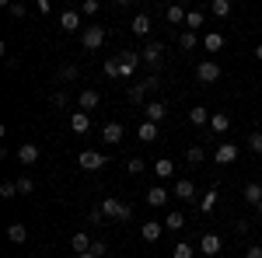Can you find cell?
I'll list each match as a JSON object with an SVG mask.
<instances>
[{
  "instance_id": "6da1fadb",
  "label": "cell",
  "mask_w": 262,
  "mask_h": 258,
  "mask_svg": "<svg viewBox=\"0 0 262 258\" xmlns=\"http://www.w3.org/2000/svg\"><path fill=\"white\" fill-rule=\"evenodd\" d=\"M105 164H108V157L101 150H81L77 154V168H84V171H101Z\"/></svg>"
},
{
  "instance_id": "7a4b0ae2",
  "label": "cell",
  "mask_w": 262,
  "mask_h": 258,
  "mask_svg": "<svg viewBox=\"0 0 262 258\" xmlns=\"http://www.w3.org/2000/svg\"><path fill=\"white\" fill-rule=\"evenodd\" d=\"M81 45L91 49V53L101 49V45H105V28H101V25H88V28L81 32Z\"/></svg>"
},
{
  "instance_id": "3957f363",
  "label": "cell",
  "mask_w": 262,
  "mask_h": 258,
  "mask_svg": "<svg viewBox=\"0 0 262 258\" xmlns=\"http://www.w3.org/2000/svg\"><path fill=\"white\" fill-rule=\"evenodd\" d=\"M101 213H105L108 220H129L133 217V209H129L126 202H119V199H112V196L101 202Z\"/></svg>"
},
{
  "instance_id": "277c9868",
  "label": "cell",
  "mask_w": 262,
  "mask_h": 258,
  "mask_svg": "<svg viewBox=\"0 0 262 258\" xmlns=\"http://www.w3.org/2000/svg\"><path fill=\"white\" fill-rule=\"evenodd\" d=\"M140 56H143V63H147L154 74H158V66H161V60H164V45H161V42H147Z\"/></svg>"
},
{
  "instance_id": "5b68a950",
  "label": "cell",
  "mask_w": 262,
  "mask_h": 258,
  "mask_svg": "<svg viewBox=\"0 0 262 258\" xmlns=\"http://www.w3.org/2000/svg\"><path fill=\"white\" fill-rule=\"evenodd\" d=\"M140 53H133V49H122L119 53V66H122V80H129L133 74H137V66H140Z\"/></svg>"
},
{
  "instance_id": "8992f818",
  "label": "cell",
  "mask_w": 262,
  "mask_h": 258,
  "mask_svg": "<svg viewBox=\"0 0 262 258\" xmlns=\"http://www.w3.org/2000/svg\"><path fill=\"white\" fill-rule=\"evenodd\" d=\"M196 77H200V84H217V80H221V66L213 60H203L200 66H196Z\"/></svg>"
},
{
  "instance_id": "52a82bcc",
  "label": "cell",
  "mask_w": 262,
  "mask_h": 258,
  "mask_svg": "<svg viewBox=\"0 0 262 258\" xmlns=\"http://www.w3.org/2000/svg\"><path fill=\"white\" fill-rule=\"evenodd\" d=\"M221 248H224V241L217 238V234H203V238H200V251H203L206 258L221 255Z\"/></svg>"
},
{
  "instance_id": "ba28073f",
  "label": "cell",
  "mask_w": 262,
  "mask_h": 258,
  "mask_svg": "<svg viewBox=\"0 0 262 258\" xmlns=\"http://www.w3.org/2000/svg\"><path fill=\"white\" fill-rule=\"evenodd\" d=\"M158 133H161V122H150V119H143L140 126H137V136H140L143 143H154V139H158Z\"/></svg>"
},
{
  "instance_id": "9c48e42d",
  "label": "cell",
  "mask_w": 262,
  "mask_h": 258,
  "mask_svg": "<svg viewBox=\"0 0 262 258\" xmlns=\"http://www.w3.org/2000/svg\"><path fill=\"white\" fill-rule=\"evenodd\" d=\"M70 129H74V133H77V136H84V133H88V129H91V115H88V112H84V108H77V112H74V115H70Z\"/></svg>"
},
{
  "instance_id": "30bf717a",
  "label": "cell",
  "mask_w": 262,
  "mask_h": 258,
  "mask_svg": "<svg viewBox=\"0 0 262 258\" xmlns=\"http://www.w3.org/2000/svg\"><path fill=\"white\" fill-rule=\"evenodd\" d=\"M122 136H126V129H122L119 122H105L101 126V139L105 143H122Z\"/></svg>"
},
{
  "instance_id": "8fae6325",
  "label": "cell",
  "mask_w": 262,
  "mask_h": 258,
  "mask_svg": "<svg viewBox=\"0 0 262 258\" xmlns=\"http://www.w3.org/2000/svg\"><path fill=\"white\" fill-rule=\"evenodd\" d=\"M18 160L25 164V168H32V164L39 160V147H35V143H21L18 147Z\"/></svg>"
},
{
  "instance_id": "7c38bea8",
  "label": "cell",
  "mask_w": 262,
  "mask_h": 258,
  "mask_svg": "<svg viewBox=\"0 0 262 258\" xmlns=\"http://www.w3.org/2000/svg\"><path fill=\"white\" fill-rule=\"evenodd\" d=\"M154 175H158L161 181H168L171 175H175V160H171V157H158V160H154Z\"/></svg>"
},
{
  "instance_id": "4fadbf2b",
  "label": "cell",
  "mask_w": 262,
  "mask_h": 258,
  "mask_svg": "<svg viewBox=\"0 0 262 258\" xmlns=\"http://www.w3.org/2000/svg\"><path fill=\"white\" fill-rule=\"evenodd\" d=\"M98 105H101V98H98V91H91V87L77 95V108H84V112H91V108H98Z\"/></svg>"
},
{
  "instance_id": "5bb4252c",
  "label": "cell",
  "mask_w": 262,
  "mask_h": 258,
  "mask_svg": "<svg viewBox=\"0 0 262 258\" xmlns=\"http://www.w3.org/2000/svg\"><path fill=\"white\" fill-rule=\"evenodd\" d=\"M143 112H147V119H150V122H161L164 115H168V105H164V101H147Z\"/></svg>"
},
{
  "instance_id": "9a60e30c",
  "label": "cell",
  "mask_w": 262,
  "mask_h": 258,
  "mask_svg": "<svg viewBox=\"0 0 262 258\" xmlns=\"http://www.w3.org/2000/svg\"><path fill=\"white\" fill-rule=\"evenodd\" d=\"M238 160V147L234 143H221L217 147V164H234Z\"/></svg>"
},
{
  "instance_id": "2e32d148",
  "label": "cell",
  "mask_w": 262,
  "mask_h": 258,
  "mask_svg": "<svg viewBox=\"0 0 262 258\" xmlns=\"http://www.w3.org/2000/svg\"><path fill=\"white\" fill-rule=\"evenodd\" d=\"M164 202H168V189H164V185H154V189L147 192V206H154V209H161Z\"/></svg>"
},
{
  "instance_id": "e0dca14e",
  "label": "cell",
  "mask_w": 262,
  "mask_h": 258,
  "mask_svg": "<svg viewBox=\"0 0 262 258\" xmlns=\"http://www.w3.org/2000/svg\"><path fill=\"white\" fill-rule=\"evenodd\" d=\"M60 28L63 32H77V28H81V14H77V11H63L60 14Z\"/></svg>"
},
{
  "instance_id": "ac0fdd59",
  "label": "cell",
  "mask_w": 262,
  "mask_h": 258,
  "mask_svg": "<svg viewBox=\"0 0 262 258\" xmlns=\"http://www.w3.org/2000/svg\"><path fill=\"white\" fill-rule=\"evenodd\" d=\"M203 49H206V53H221L224 49V35L221 32H206V35H203Z\"/></svg>"
},
{
  "instance_id": "d6986e66",
  "label": "cell",
  "mask_w": 262,
  "mask_h": 258,
  "mask_svg": "<svg viewBox=\"0 0 262 258\" xmlns=\"http://www.w3.org/2000/svg\"><path fill=\"white\" fill-rule=\"evenodd\" d=\"M210 129H213V133H227V129H231V115H227V112H213V115H210Z\"/></svg>"
},
{
  "instance_id": "ffe728a7",
  "label": "cell",
  "mask_w": 262,
  "mask_h": 258,
  "mask_svg": "<svg viewBox=\"0 0 262 258\" xmlns=\"http://www.w3.org/2000/svg\"><path fill=\"white\" fill-rule=\"evenodd\" d=\"M126 95H129V101H133V105H143V98L150 95V87L140 80V84H129V91H126Z\"/></svg>"
},
{
  "instance_id": "44dd1931",
  "label": "cell",
  "mask_w": 262,
  "mask_h": 258,
  "mask_svg": "<svg viewBox=\"0 0 262 258\" xmlns=\"http://www.w3.org/2000/svg\"><path fill=\"white\" fill-rule=\"evenodd\" d=\"M133 35H137V39H147V35H150V18H147V14H137V18H133Z\"/></svg>"
},
{
  "instance_id": "7402d4cb",
  "label": "cell",
  "mask_w": 262,
  "mask_h": 258,
  "mask_svg": "<svg viewBox=\"0 0 262 258\" xmlns=\"http://www.w3.org/2000/svg\"><path fill=\"white\" fill-rule=\"evenodd\" d=\"M189 122H192V126H210V112H206L203 105H192V108H189Z\"/></svg>"
},
{
  "instance_id": "603a6c76",
  "label": "cell",
  "mask_w": 262,
  "mask_h": 258,
  "mask_svg": "<svg viewBox=\"0 0 262 258\" xmlns=\"http://www.w3.org/2000/svg\"><path fill=\"white\" fill-rule=\"evenodd\" d=\"M70 248H74V255H84V251H91V238L77 230V234L70 238Z\"/></svg>"
},
{
  "instance_id": "cb8c5ba5",
  "label": "cell",
  "mask_w": 262,
  "mask_h": 258,
  "mask_svg": "<svg viewBox=\"0 0 262 258\" xmlns=\"http://www.w3.org/2000/svg\"><path fill=\"white\" fill-rule=\"evenodd\" d=\"M245 202H248V206H259V202H262V185H259V181L245 185Z\"/></svg>"
},
{
  "instance_id": "d4e9b609",
  "label": "cell",
  "mask_w": 262,
  "mask_h": 258,
  "mask_svg": "<svg viewBox=\"0 0 262 258\" xmlns=\"http://www.w3.org/2000/svg\"><path fill=\"white\" fill-rule=\"evenodd\" d=\"M171 192H175L179 199H192V196H196V185H192L189 178H182V181H175V189H171Z\"/></svg>"
},
{
  "instance_id": "484cf974",
  "label": "cell",
  "mask_w": 262,
  "mask_h": 258,
  "mask_svg": "<svg viewBox=\"0 0 262 258\" xmlns=\"http://www.w3.org/2000/svg\"><path fill=\"white\" fill-rule=\"evenodd\" d=\"M7 238L14 241V244H25V241H28V227H25V223H11V227H7Z\"/></svg>"
},
{
  "instance_id": "4316f807",
  "label": "cell",
  "mask_w": 262,
  "mask_h": 258,
  "mask_svg": "<svg viewBox=\"0 0 262 258\" xmlns=\"http://www.w3.org/2000/svg\"><path fill=\"white\" fill-rule=\"evenodd\" d=\"M140 234H143V241H158L161 238V223H158V220H147L140 227Z\"/></svg>"
},
{
  "instance_id": "83f0119b",
  "label": "cell",
  "mask_w": 262,
  "mask_h": 258,
  "mask_svg": "<svg viewBox=\"0 0 262 258\" xmlns=\"http://www.w3.org/2000/svg\"><path fill=\"white\" fill-rule=\"evenodd\" d=\"M217 199H221V192H217V185L203 196V202H200V213H213V206H217Z\"/></svg>"
},
{
  "instance_id": "f1b7e54d",
  "label": "cell",
  "mask_w": 262,
  "mask_h": 258,
  "mask_svg": "<svg viewBox=\"0 0 262 258\" xmlns=\"http://www.w3.org/2000/svg\"><path fill=\"white\" fill-rule=\"evenodd\" d=\"M164 21H168V25H182V21H185V7H179V4H171V7L164 11Z\"/></svg>"
},
{
  "instance_id": "f546056e",
  "label": "cell",
  "mask_w": 262,
  "mask_h": 258,
  "mask_svg": "<svg viewBox=\"0 0 262 258\" xmlns=\"http://www.w3.org/2000/svg\"><path fill=\"white\" fill-rule=\"evenodd\" d=\"M164 227H168V230H182V227H185V213H179V209L168 213V217H164Z\"/></svg>"
},
{
  "instance_id": "4dcf8cb0",
  "label": "cell",
  "mask_w": 262,
  "mask_h": 258,
  "mask_svg": "<svg viewBox=\"0 0 262 258\" xmlns=\"http://www.w3.org/2000/svg\"><path fill=\"white\" fill-rule=\"evenodd\" d=\"M171 258H196V248H192L189 241H179L175 251H171Z\"/></svg>"
},
{
  "instance_id": "1f68e13d",
  "label": "cell",
  "mask_w": 262,
  "mask_h": 258,
  "mask_svg": "<svg viewBox=\"0 0 262 258\" xmlns=\"http://www.w3.org/2000/svg\"><path fill=\"white\" fill-rule=\"evenodd\" d=\"M179 45L185 49V53H189V49H196V45H203V42H200V35H196V32H182Z\"/></svg>"
},
{
  "instance_id": "d6a6232c",
  "label": "cell",
  "mask_w": 262,
  "mask_h": 258,
  "mask_svg": "<svg viewBox=\"0 0 262 258\" xmlns=\"http://www.w3.org/2000/svg\"><path fill=\"white\" fill-rule=\"evenodd\" d=\"M203 11H189V14H185V25H189V32H200L203 28Z\"/></svg>"
},
{
  "instance_id": "836d02e7",
  "label": "cell",
  "mask_w": 262,
  "mask_h": 258,
  "mask_svg": "<svg viewBox=\"0 0 262 258\" xmlns=\"http://www.w3.org/2000/svg\"><path fill=\"white\" fill-rule=\"evenodd\" d=\"M105 77H112V80H122V66H119V56H116V60H105Z\"/></svg>"
},
{
  "instance_id": "e575fe53",
  "label": "cell",
  "mask_w": 262,
  "mask_h": 258,
  "mask_svg": "<svg viewBox=\"0 0 262 258\" xmlns=\"http://www.w3.org/2000/svg\"><path fill=\"white\" fill-rule=\"evenodd\" d=\"M56 77H60L63 84H70V80L81 77V74H77V66H74V63H67V66H60V74H56Z\"/></svg>"
},
{
  "instance_id": "d590c367",
  "label": "cell",
  "mask_w": 262,
  "mask_h": 258,
  "mask_svg": "<svg viewBox=\"0 0 262 258\" xmlns=\"http://www.w3.org/2000/svg\"><path fill=\"white\" fill-rule=\"evenodd\" d=\"M210 11H213L217 18H227V14H231V0H213V4H210Z\"/></svg>"
},
{
  "instance_id": "8d00e7d4",
  "label": "cell",
  "mask_w": 262,
  "mask_h": 258,
  "mask_svg": "<svg viewBox=\"0 0 262 258\" xmlns=\"http://www.w3.org/2000/svg\"><path fill=\"white\" fill-rule=\"evenodd\" d=\"M203 157H206L203 147H189V150H185V160H189V164H203Z\"/></svg>"
},
{
  "instance_id": "74e56055",
  "label": "cell",
  "mask_w": 262,
  "mask_h": 258,
  "mask_svg": "<svg viewBox=\"0 0 262 258\" xmlns=\"http://www.w3.org/2000/svg\"><path fill=\"white\" fill-rule=\"evenodd\" d=\"M248 150H252V154H262V129H255V133L248 136Z\"/></svg>"
},
{
  "instance_id": "f35d334b",
  "label": "cell",
  "mask_w": 262,
  "mask_h": 258,
  "mask_svg": "<svg viewBox=\"0 0 262 258\" xmlns=\"http://www.w3.org/2000/svg\"><path fill=\"white\" fill-rule=\"evenodd\" d=\"M143 168H147V164H143L140 157H129V160H126V171H129V175H143Z\"/></svg>"
},
{
  "instance_id": "ab89813d",
  "label": "cell",
  "mask_w": 262,
  "mask_h": 258,
  "mask_svg": "<svg viewBox=\"0 0 262 258\" xmlns=\"http://www.w3.org/2000/svg\"><path fill=\"white\" fill-rule=\"evenodd\" d=\"M18 192H21V196H32V192H35V181L21 175V178H18Z\"/></svg>"
},
{
  "instance_id": "60d3db41",
  "label": "cell",
  "mask_w": 262,
  "mask_h": 258,
  "mask_svg": "<svg viewBox=\"0 0 262 258\" xmlns=\"http://www.w3.org/2000/svg\"><path fill=\"white\" fill-rule=\"evenodd\" d=\"M0 196L14 199V196H18V181H4V185H0Z\"/></svg>"
},
{
  "instance_id": "b9f144b4",
  "label": "cell",
  "mask_w": 262,
  "mask_h": 258,
  "mask_svg": "<svg viewBox=\"0 0 262 258\" xmlns=\"http://www.w3.org/2000/svg\"><path fill=\"white\" fill-rule=\"evenodd\" d=\"M49 101H53V108H67V91H53V95H49Z\"/></svg>"
},
{
  "instance_id": "7bdbcfd3",
  "label": "cell",
  "mask_w": 262,
  "mask_h": 258,
  "mask_svg": "<svg viewBox=\"0 0 262 258\" xmlns=\"http://www.w3.org/2000/svg\"><path fill=\"white\" fill-rule=\"evenodd\" d=\"M98 11H101V4H98V0H84L81 14H88V18H91V14H98Z\"/></svg>"
},
{
  "instance_id": "ee69618b",
  "label": "cell",
  "mask_w": 262,
  "mask_h": 258,
  "mask_svg": "<svg viewBox=\"0 0 262 258\" xmlns=\"http://www.w3.org/2000/svg\"><path fill=\"white\" fill-rule=\"evenodd\" d=\"M7 14H11V18H25V0H21V4H18V0H14V4H11V7H7Z\"/></svg>"
},
{
  "instance_id": "f6af8a7d",
  "label": "cell",
  "mask_w": 262,
  "mask_h": 258,
  "mask_svg": "<svg viewBox=\"0 0 262 258\" xmlns=\"http://www.w3.org/2000/svg\"><path fill=\"white\" fill-rule=\"evenodd\" d=\"M105 251H108L105 241H91V255H95V258H105Z\"/></svg>"
},
{
  "instance_id": "bcb514c9",
  "label": "cell",
  "mask_w": 262,
  "mask_h": 258,
  "mask_svg": "<svg viewBox=\"0 0 262 258\" xmlns=\"http://www.w3.org/2000/svg\"><path fill=\"white\" fill-rule=\"evenodd\" d=\"M143 84H147V87H150V91H158V87H161V77H158V74H150V77L143 80Z\"/></svg>"
},
{
  "instance_id": "7dc6e473",
  "label": "cell",
  "mask_w": 262,
  "mask_h": 258,
  "mask_svg": "<svg viewBox=\"0 0 262 258\" xmlns=\"http://www.w3.org/2000/svg\"><path fill=\"white\" fill-rule=\"evenodd\" d=\"M88 220H91V223H101V220H105V213H101V206H98V209H91V213H88Z\"/></svg>"
},
{
  "instance_id": "c3c4849f",
  "label": "cell",
  "mask_w": 262,
  "mask_h": 258,
  "mask_svg": "<svg viewBox=\"0 0 262 258\" xmlns=\"http://www.w3.org/2000/svg\"><path fill=\"white\" fill-rule=\"evenodd\" d=\"M245 258H262V248H259V244H252V248L245 251Z\"/></svg>"
},
{
  "instance_id": "681fc988",
  "label": "cell",
  "mask_w": 262,
  "mask_h": 258,
  "mask_svg": "<svg viewBox=\"0 0 262 258\" xmlns=\"http://www.w3.org/2000/svg\"><path fill=\"white\" fill-rule=\"evenodd\" d=\"M35 7H39L42 14H49V7H53V4H49V0H35Z\"/></svg>"
},
{
  "instance_id": "f907efd6",
  "label": "cell",
  "mask_w": 262,
  "mask_h": 258,
  "mask_svg": "<svg viewBox=\"0 0 262 258\" xmlns=\"http://www.w3.org/2000/svg\"><path fill=\"white\" fill-rule=\"evenodd\" d=\"M255 60L262 63V42H259V45H255Z\"/></svg>"
},
{
  "instance_id": "816d5d0a",
  "label": "cell",
  "mask_w": 262,
  "mask_h": 258,
  "mask_svg": "<svg viewBox=\"0 0 262 258\" xmlns=\"http://www.w3.org/2000/svg\"><path fill=\"white\" fill-rule=\"evenodd\" d=\"M112 4H119V7H129V4H133V0H112Z\"/></svg>"
},
{
  "instance_id": "f5cc1de1",
  "label": "cell",
  "mask_w": 262,
  "mask_h": 258,
  "mask_svg": "<svg viewBox=\"0 0 262 258\" xmlns=\"http://www.w3.org/2000/svg\"><path fill=\"white\" fill-rule=\"evenodd\" d=\"M11 4H14V0H0V7H4V11H7V7H11Z\"/></svg>"
},
{
  "instance_id": "db71d44e",
  "label": "cell",
  "mask_w": 262,
  "mask_h": 258,
  "mask_svg": "<svg viewBox=\"0 0 262 258\" xmlns=\"http://www.w3.org/2000/svg\"><path fill=\"white\" fill-rule=\"evenodd\" d=\"M74 258H95V255H91V251H84V255H74Z\"/></svg>"
},
{
  "instance_id": "11a10c76",
  "label": "cell",
  "mask_w": 262,
  "mask_h": 258,
  "mask_svg": "<svg viewBox=\"0 0 262 258\" xmlns=\"http://www.w3.org/2000/svg\"><path fill=\"white\" fill-rule=\"evenodd\" d=\"M255 209H259V217H262V202H259V206H255Z\"/></svg>"
}]
</instances>
